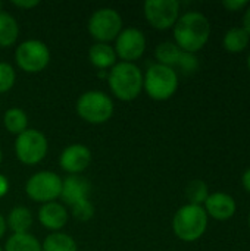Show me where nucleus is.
<instances>
[{
  "mask_svg": "<svg viewBox=\"0 0 250 251\" xmlns=\"http://www.w3.org/2000/svg\"><path fill=\"white\" fill-rule=\"evenodd\" d=\"M209 37L211 22L200 12H186L174 25V40L183 51L196 54L206 46Z\"/></svg>",
  "mask_w": 250,
  "mask_h": 251,
  "instance_id": "nucleus-1",
  "label": "nucleus"
},
{
  "mask_svg": "<svg viewBox=\"0 0 250 251\" xmlns=\"http://www.w3.org/2000/svg\"><path fill=\"white\" fill-rule=\"evenodd\" d=\"M111 91L122 101H131L143 90V72L136 63L119 62L108 75Z\"/></svg>",
  "mask_w": 250,
  "mask_h": 251,
  "instance_id": "nucleus-2",
  "label": "nucleus"
},
{
  "mask_svg": "<svg viewBox=\"0 0 250 251\" xmlns=\"http://www.w3.org/2000/svg\"><path fill=\"white\" fill-rule=\"evenodd\" d=\"M208 229V215L203 206L184 204L172 219V231L175 237L184 243H193L203 237Z\"/></svg>",
  "mask_w": 250,
  "mask_h": 251,
  "instance_id": "nucleus-3",
  "label": "nucleus"
},
{
  "mask_svg": "<svg viewBox=\"0 0 250 251\" xmlns=\"http://www.w3.org/2000/svg\"><path fill=\"white\" fill-rule=\"evenodd\" d=\"M90 194V184L87 179L71 175L65 181H62V193L60 199L66 206L71 207L72 215L78 221H90L94 215V206L88 200Z\"/></svg>",
  "mask_w": 250,
  "mask_h": 251,
  "instance_id": "nucleus-4",
  "label": "nucleus"
},
{
  "mask_svg": "<svg viewBox=\"0 0 250 251\" xmlns=\"http://www.w3.org/2000/svg\"><path fill=\"white\" fill-rule=\"evenodd\" d=\"M143 88L153 100H168L178 88V74L169 66L153 63L143 75Z\"/></svg>",
  "mask_w": 250,
  "mask_h": 251,
  "instance_id": "nucleus-5",
  "label": "nucleus"
},
{
  "mask_svg": "<svg viewBox=\"0 0 250 251\" xmlns=\"http://www.w3.org/2000/svg\"><path fill=\"white\" fill-rule=\"evenodd\" d=\"M77 112L80 118L88 124H103L113 115V101L103 91L91 90L80 96Z\"/></svg>",
  "mask_w": 250,
  "mask_h": 251,
  "instance_id": "nucleus-6",
  "label": "nucleus"
},
{
  "mask_svg": "<svg viewBox=\"0 0 250 251\" xmlns=\"http://www.w3.org/2000/svg\"><path fill=\"white\" fill-rule=\"evenodd\" d=\"M49 143L43 132L37 129H27L16 137L15 153L21 163L34 166L40 163L47 154Z\"/></svg>",
  "mask_w": 250,
  "mask_h": 251,
  "instance_id": "nucleus-7",
  "label": "nucleus"
},
{
  "mask_svg": "<svg viewBox=\"0 0 250 251\" xmlns=\"http://www.w3.org/2000/svg\"><path fill=\"white\" fill-rule=\"evenodd\" d=\"M27 196L37 203H52L60 197L62 179L57 174L41 171L34 174L25 184Z\"/></svg>",
  "mask_w": 250,
  "mask_h": 251,
  "instance_id": "nucleus-8",
  "label": "nucleus"
},
{
  "mask_svg": "<svg viewBox=\"0 0 250 251\" xmlns=\"http://www.w3.org/2000/svg\"><path fill=\"white\" fill-rule=\"evenodd\" d=\"M122 31V18L112 7L97 9L88 19V32L99 43H109L116 40Z\"/></svg>",
  "mask_w": 250,
  "mask_h": 251,
  "instance_id": "nucleus-9",
  "label": "nucleus"
},
{
  "mask_svg": "<svg viewBox=\"0 0 250 251\" xmlns=\"http://www.w3.org/2000/svg\"><path fill=\"white\" fill-rule=\"evenodd\" d=\"M15 59L18 66L28 72L37 74L46 69L50 62L49 47L40 40H27L21 43L15 51Z\"/></svg>",
  "mask_w": 250,
  "mask_h": 251,
  "instance_id": "nucleus-10",
  "label": "nucleus"
},
{
  "mask_svg": "<svg viewBox=\"0 0 250 251\" xmlns=\"http://www.w3.org/2000/svg\"><path fill=\"white\" fill-rule=\"evenodd\" d=\"M143 7L147 22L156 29L174 28L180 18V3L177 0H147Z\"/></svg>",
  "mask_w": 250,
  "mask_h": 251,
  "instance_id": "nucleus-11",
  "label": "nucleus"
},
{
  "mask_svg": "<svg viewBox=\"0 0 250 251\" xmlns=\"http://www.w3.org/2000/svg\"><path fill=\"white\" fill-rule=\"evenodd\" d=\"M115 53L122 62L134 63L146 50V37L139 28H127L115 40Z\"/></svg>",
  "mask_w": 250,
  "mask_h": 251,
  "instance_id": "nucleus-12",
  "label": "nucleus"
},
{
  "mask_svg": "<svg viewBox=\"0 0 250 251\" xmlns=\"http://www.w3.org/2000/svg\"><path fill=\"white\" fill-rule=\"evenodd\" d=\"M90 162H91V151L83 144L68 146L60 153V157H59L60 168L71 175H78L83 171H85Z\"/></svg>",
  "mask_w": 250,
  "mask_h": 251,
  "instance_id": "nucleus-13",
  "label": "nucleus"
},
{
  "mask_svg": "<svg viewBox=\"0 0 250 251\" xmlns=\"http://www.w3.org/2000/svg\"><path fill=\"white\" fill-rule=\"evenodd\" d=\"M203 209L208 216L214 218L215 221L224 222L236 215L237 204L234 197L227 193H212L203 203Z\"/></svg>",
  "mask_w": 250,
  "mask_h": 251,
  "instance_id": "nucleus-14",
  "label": "nucleus"
},
{
  "mask_svg": "<svg viewBox=\"0 0 250 251\" xmlns=\"http://www.w3.org/2000/svg\"><path fill=\"white\" fill-rule=\"evenodd\" d=\"M38 221L46 229L57 232L68 222V210L57 201L46 203L38 210Z\"/></svg>",
  "mask_w": 250,
  "mask_h": 251,
  "instance_id": "nucleus-15",
  "label": "nucleus"
},
{
  "mask_svg": "<svg viewBox=\"0 0 250 251\" xmlns=\"http://www.w3.org/2000/svg\"><path fill=\"white\" fill-rule=\"evenodd\" d=\"M88 59L91 65L97 69H108L113 68L116 62V53L113 47H111L106 43H96L90 47L88 51Z\"/></svg>",
  "mask_w": 250,
  "mask_h": 251,
  "instance_id": "nucleus-16",
  "label": "nucleus"
},
{
  "mask_svg": "<svg viewBox=\"0 0 250 251\" xmlns=\"http://www.w3.org/2000/svg\"><path fill=\"white\" fill-rule=\"evenodd\" d=\"M6 225L13 234H28V229L32 225V215L24 206H16L9 212Z\"/></svg>",
  "mask_w": 250,
  "mask_h": 251,
  "instance_id": "nucleus-17",
  "label": "nucleus"
},
{
  "mask_svg": "<svg viewBox=\"0 0 250 251\" xmlns=\"http://www.w3.org/2000/svg\"><path fill=\"white\" fill-rule=\"evenodd\" d=\"M19 35V26L16 19L7 13L0 12V47H10L15 44Z\"/></svg>",
  "mask_w": 250,
  "mask_h": 251,
  "instance_id": "nucleus-18",
  "label": "nucleus"
},
{
  "mask_svg": "<svg viewBox=\"0 0 250 251\" xmlns=\"http://www.w3.org/2000/svg\"><path fill=\"white\" fill-rule=\"evenodd\" d=\"M181 56H183V50L175 43H171V41L161 43L155 50V57H156L158 63L169 66L172 69L175 66H178Z\"/></svg>",
  "mask_w": 250,
  "mask_h": 251,
  "instance_id": "nucleus-19",
  "label": "nucleus"
},
{
  "mask_svg": "<svg viewBox=\"0 0 250 251\" xmlns=\"http://www.w3.org/2000/svg\"><path fill=\"white\" fill-rule=\"evenodd\" d=\"M249 34L243 29V26L230 28L222 40V46L228 53H240L249 46Z\"/></svg>",
  "mask_w": 250,
  "mask_h": 251,
  "instance_id": "nucleus-20",
  "label": "nucleus"
},
{
  "mask_svg": "<svg viewBox=\"0 0 250 251\" xmlns=\"http://www.w3.org/2000/svg\"><path fill=\"white\" fill-rule=\"evenodd\" d=\"M3 251H41V244L31 234H12Z\"/></svg>",
  "mask_w": 250,
  "mask_h": 251,
  "instance_id": "nucleus-21",
  "label": "nucleus"
},
{
  "mask_svg": "<svg viewBox=\"0 0 250 251\" xmlns=\"http://www.w3.org/2000/svg\"><path fill=\"white\" fill-rule=\"evenodd\" d=\"M3 124L4 128L10 132V134H22L24 131H27L28 128V116L22 109L18 107H12L7 109L4 116H3Z\"/></svg>",
  "mask_w": 250,
  "mask_h": 251,
  "instance_id": "nucleus-22",
  "label": "nucleus"
},
{
  "mask_svg": "<svg viewBox=\"0 0 250 251\" xmlns=\"http://www.w3.org/2000/svg\"><path fill=\"white\" fill-rule=\"evenodd\" d=\"M41 251H77V243L63 232H53L43 241Z\"/></svg>",
  "mask_w": 250,
  "mask_h": 251,
  "instance_id": "nucleus-23",
  "label": "nucleus"
},
{
  "mask_svg": "<svg viewBox=\"0 0 250 251\" xmlns=\"http://www.w3.org/2000/svg\"><path fill=\"white\" fill-rule=\"evenodd\" d=\"M209 196V188L208 184L202 179H193L189 182L186 188V197L189 200V204H196V206H203Z\"/></svg>",
  "mask_w": 250,
  "mask_h": 251,
  "instance_id": "nucleus-24",
  "label": "nucleus"
},
{
  "mask_svg": "<svg viewBox=\"0 0 250 251\" xmlns=\"http://www.w3.org/2000/svg\"><path fill=\"white\" fill-rule=\"evenodd\" d=\"M15 79H16V74L12 65L6 62H0V94L7 93L13 87Z\"/></svg>",
  "mask_w": 250,
  "mask_h": 251,
  "instance_id": "nucleus-25",
  "label": "nucleus"
},
{
  "mask_svg": "<svg viewBox=\"0 0 250 251\" xmlns=\"http://www.w3.org/2000/svg\"><path fill=\"white\" fill-rule=\"evenodd\" d=\"M178 68L186 72V74H192L194 72L197 68H199V60H197V56L194 53H187V51H183V56H181V60L178 63Z\"/></svg>",
  "mask_w": 250,
  "mask_h": 251,
  "instance_id": "nucleus-26",
  "label": "nucleus"
},
{
  "mask_svg": "<svg viewBox=\"0 0 250 251\" xmlns=\"http://www.w3.org/2000/svg\"><path fill=\"white\" fill-rule=\"evenodd\" d=\"M222 6L228 12H240L249 6V1L248 0H225L222 1Z\"/></svg>",
  "mask_w": 250,
  "mask_h": 251,
  "instance_id": "nucleus-27",
  "label": "nucleus"
},
{
  "mask_svg": "<svg viewBox=\"0 0 250 251\" xmlns=\"http://www.w3.org/2000/svg\"><path fill=\"white\" fill-rule=\"evenodd\" d=\"M12 4L16 6V7H21V9H32L35 6H38V1L37 0H31V1H24V0H12Z\"/></svg>",
  "mask_w": 250,
  "mask_h": 251,
  "instance_id": "nucleus-28",
  "label": "nucleus"
},
{
  "mask_svg": "<svg viewBox=\"0 0 250 251\" xmlns=\"http://www.w3.org/2000/svg\"><path fill=\"white\" fill-rule=\"evenodd\" d=\"M243 29L249 34L250 37V4L246 7L245 15H243Z\"/></svg>",
  "mask_w": 250,
  "mask_h": 251,
  "instance_id": "nucleus-29",
  "label": "nucleus"
},
{
  "mask_svg": "<svg viewBox=\"0 0 250 251\" xmlns=\"http://www.w3.org/2000/svg\"><path fill=\"white\" fill-rule=\"evenodd\" d=\"M242 184L245 187V190L250 193V168H248L245 172H243V176H242Z\"/></svg>",
  "mask_w": 250,
  "mask_h": 251,
  "instance_id": "nucleus-30",
  "label": "nucleus"
},
{
  "mask_svg": "<svg viewBox=\"0 0 250 251\" xmlns=\"http://www.w3.org/2000/svg\"><path fill=\"white\" fill-rule=\"evenodd\" d=\"M7 190H9V182H7V179H6L4 175H0V199L7 193Z\"/></svg>",
  "mask_w": 250,
  "mask_h": 251,
  "instance_id": "nucleus-31",
  "label": "nucleus"
},
{
  "mask_svg": "<svg viewBox=\"0 0 250 251\" xmlns=\"http://www.w3.org/2000/svg\"><path fill=\"white\" fill-rule=\"evenodd\" d=\"M6 228H7V225H6V219L0 215V240H1V237L4 235V232H6Z\"/></svg>",
  "mask_w": 250,
  "mask_h": 251,
  "instance_id": "nucleus-32",
  "label": "nucleus"
},
{
  "mask_svg": "<svg viewBox=\"0 0 250 251\" xmlns=\"http://www.w3.org/2000/svg\"><path fill=\"white\" fill-rule=\"evenodd\" d=\"M248 68H249V71H250V54L248 56Z\"/></svg>",
  "mask_w": 250,
  "mask_h": 251,
  "instance_id": "nucleus-33",
  "label": "nucleus"
},
{
  "mask_svg": "<svg viewBox=\"0 0 250 251\" xmlns=\"http://www.w3.org/2000/svg\"><path fill=\"white\" fill-rule=\"evenodd\" d=\"M1 159H3V154H1V150H0V165H1Z\"/></svg>",
  "mask_w": 250,
  "mask_h": 251,
  "instance_id": "nucleus-34",
  "label": "nucleus"
},
{
  "mask_svg": "<svg viewBox=\"0 0 250 251\" xmlns=\"http://www.w3.org/2000/svg\"><path fill=\"white\" fill-rule=\"evenodd\" d=\"M248 224H249V229H250V213H249V218H248Z\"/></svg>",
  "mask_w": 250,
  "mask_h": 251,
  "instance_id": "nucleus-35",
  "label": "nucleus"
},
{
  "mask_svg": "<svg viewBox=\"0 0 250 251\" xmlns=\"http://www.w3.org/2000/svg\"><path fill=\"white\" fill-rule=\"evenodd\" d=\"M1 9H3V3L0 1V12H1Z\"/></svg>",
  "mask_w": 250,
  "mask_h": 251,
  "instance_id": "nucleus-36",
  "label": "nucleus"
},
{
  "mask_svg": "<svg viewBox=\"0 0 250 251\" xmlns=\"http://www.w3.org/2000/svg\"><path fill=\"white\" fill-rule=\"evenodd\" d=\"M0 251H3V250H1V247H0Z\"/></svg>",
  "mask_w": 250,
  "mask_h": 251,
  "instance_id": "nucleus-37",
  "label": "nucleus"
}]
</instances>
